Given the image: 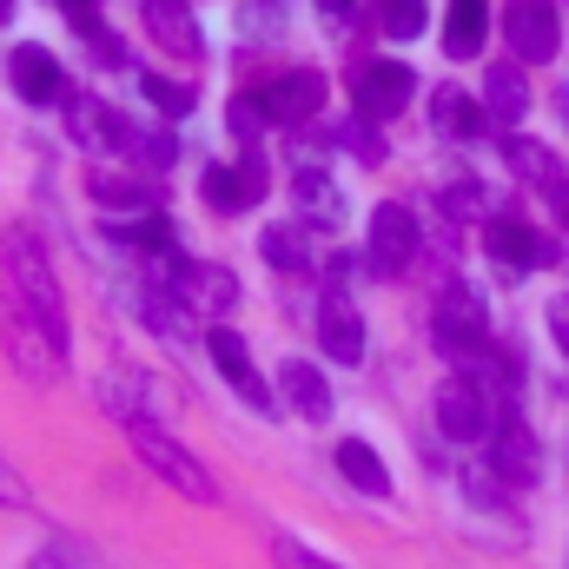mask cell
I'll use <instances>...</instances> for the list:
<instances>
[{"label": "cell", "mask_w": 569, "mask_h": 569, "mask_svg": "<svg viewBox=\"0 0 569 569\" xmlns=\"http://www.w3.org/2000/svg\"><path fill=\"white\" fill-rule=\"evenodd\" d=\"M0 351H7V365H13L27 385H53V378L67 371V345L47 331V318H40L13 284H0Z\"/></svg>", "instance_id": "6da1fadb"}, {"label": "cell", "mask_w": 569, "mask_h": 569, "mask_svg": "<svg viewBox=\"0 0 569 569\" xmlns=\"http://www.w3.org/2000/svg\"><path fill=\"white\" fill-rule=\"evenodd\" d=\"M0 259H7V284L47 318V331H53L60 345H73V331H67V298H60V279H53L47 252H40L27 232H7V239H0Z\"/></svg>", "instance_id": "7a4b0ae2"}, {"label": "cell", "mask_w": 569, "mask_h": 569, "mask_svg": "<svg viewBox=\"0 0 569 569\" xmlns=\"http://www.w3.org/2000/svg\"><path fill=\"white\" fill-rule=\"evenodd\" d=\"M133 450H140V463L159 477V483H172L186 503H219V483H212V470L172 437L166 425H133Z\"/></svg>", "instance_id": "3957f363"}, {"label": "cell", "mask_w": 569, "mask_h": 569, "mask_svg": "<svg viewBox=\"0 0 569 569\" xmlns=\"http://www.w3.org/2000/svg\"><path fill=\"white\" fill-rule=\"evenodd\" d=\"M430 331H437V351H443V358L470 365V358L490 345V311H483V298H477L470 284H443V291H437V311H430Z\"/></svg>", "instance_id": "277c9868"}, {"label": "cell", "mask_w": 569, "mask_h": 569, "mask_svg": "<svg viewBox=\"0 0 569 569\" xmlns=\"http://www.w3.org/2000/svg\"><path fill=\"white\" fill-rule=\"evenodd\" d=\"M159 279L166 291L186 305V311H212V318H226L232 305H239V279L226 272V266H199V259H159Z\"/></svg>", "instance_id": "5b68a950"}, {"label": "cell", "mask_w": 569, "mask_h": 569, "mask_svg": "<svg viewBox=\"0 0 569 569\" xmlns=\"http://www.w3.org/2000/svg\"><path fill=\"white\" fill-rule=\"evenodd\" d=\"M418 212L411 206H398V199H385L378 212H371V232H365V266L378 272V279H398L411 259H418Z\"/></svg>", "instance_id": "8992f818"}, {"label": "cell", "mask_w": 569, "mask_h": 569, "mask_svg": "<svg viewBox=\"0 0 569 569\" xmlns=\"http://www.w3.org/2000/svg\"><path fill=\"white\" fill-rule=\"evenodd\" d=\"M503 33H510V53L523 67H543L563 47V13H557V0H510L503 7Z\"/></svg>", "instance_id": "52a82bcc"}, {"label": "cell", "mask_w": 569, "mask_h": 569, "mask_svg": "<svg viewBox=\"0 0 569 569\" xmlns=\"http://www.w3.org/2000/svg\"><path fill=\"white\" fill-rule=\"evenodd\" d=\"M93 398H100V411L107 418H120V425H159L166 411H172V398H166V385L159 378H146V371H107L100 385H93Z\"/></svg>", "instance_id": "ba28073f"}, {"label": "cell", "mask_w": 569, "mask_h": 569, "mask_svg": "<svg viewBox=\"0 0 569 569\" xmlns=\"http://www.w3.org/2000/svg\"><path fill=\"white\" fill-rule=\"evenodd\" d=\"M411 87H418V73L405 60H365L351 73V100H358L365 120H398L411 107Z\"/></svg>", "instance_id": "9c48e42d"}, {"label": "cell", "mask_w": 569, "mask_h": 569, "mask_svg": "<svg viewBox=\"0 0 569 569\" xmlns=\"http://www.w3.org/2000/svg\"><path fill=\"white\" fill-rule=\"evenodd\" d=\"M318 345H325L331 365H365V351H371V338H365V311L351 305L345 284H325V298H318Z\"/></svg>", "instance_id": "30bf717a"}, {"label": "cell", "mask_w": 569, "mask_h": 569, "mask_svg": "<svg viewBox=\"0 0 569 569\" xmlns=\"http://www.w3.org/2000/svg\"><path fill=\"white\" fill-rule=\"evenodd\" d=\"M437 430H443L450 443H483V437L497 430L490 391H483L477 378H450V385L437 391Z\"/></svg>", "instance_id": "8fae6325"}, {"label": "cell", "mask_w": 569, "mask_h": 569, "mask_svg": "<svg viewBox=\"0 0 569 569\" xmlns=\"http://www.w3.org/2000/svg\"><path fill=\"white\" fill-rule=\"evenodd\" d=\"M266 159L259 152H246L239 166H226V159H212L206 166V179H199V199L212 206V212H252L259 199H266Z\"/></svg>", "instance_id": "7c38bea8"}, {"label": "cell", "mask_w": 569, "mask_h": 569, "mask_svg": "<svg viewBox=\"0 0 569 569\" xmlns=\"http://www.w3.org/2000/svg\"><path fill=\"white\" fill-rule=\"evenodd\" d=\"M7 80H13V93H20L27 107H60V100H67V67H60V53H47L40 40H20V47L7 53Z\"/></svg>", "instance_id": "4fadbf2b"}, {"label": "cell", "mask_w": 569, "mask_h": 569, "mask_svg": "<svg viewBox=\"0 0 569 569\" xmlns=\"http://www.w3.org/2000/svg\"><path fill=\"white\" fill-rule=\"evenodd\" d=\"M259 100H266V120H272V127H305V120L325 107V73H311V67L272 73V80L259 87Z\"/></svg>", "instance_id": "5bb4252c"}, {"label": "cell", "mask_w": 569, "mask_h": 569, "mask_svg": "<svg viewBox=\"0 0 569 569\" xmlns=\"http://www.w3.org/2000/svg\"><path fill=\"white\" fill-rule=\"evenodd\" d=\"M490 437H497V443H490V470H497L503 483H517V490H530V483H537V470H543V450H537V437H530V425L503 411Z\"/></svg>", "instance_id": "9a60e30c"}, {"label": "cell", "mask_w": 569, "mask_h": 569, "mask_svg": "<svg viewBox=\"0 0 569 569\" xmlns=\"http://www.w3.org/2000/svg\"><path fill=\"white\" fill-rule=\"evenodd\" d=\"M483 246H490V259H497L503 272H537V266L557 259V246H550L537 226H523V219H490V226H483Z\"/></svg>", "instance_id": "2e32d148"}, {"label": "cell", "mask_w": 569, "mask_h": 569, "mask_svg": "<svg viewBox=\"0 0 569 569\" xmlns=\"http://www.w3.org/2000/svg\"><path fill=\"white\" fill-rule=\"evenodd\" d=\"M206 351H212V365H219V378L252 405V411H272V391H266V378L252 371V351H246V338L239 331H226V325H212L206 331Z\"/></svg>", "instance_id": "e0dca14e"}, {"label": "cell", "mask_w": 569, "mask_h": 569, "mask_svg": "<svg viewBox=\"0 0 569 569\" xmlns=\"http://www.w3.org/2000/svg\"><path fill=\"white\" fill-rule=\"evenodd\" d=\"M60 107H67V133L80 146H113V152H127L133 120H127L120 107H107V100H93V93H67Z\"/></svg>", "instance_id": "ac0fdd59"}, {"label": "cell", "mask_w": 569, "mask_h": 569, "mask_svg": "<svg viewBox=\"0 0 569 569\" xmlns=\"http://www.w3.org/2000/svg\"><path fill=\"white\" fill-rule=\"evenodd\" d=\"M140 13H146L152 47H166V53H179V60H199V53H206V40H199L186 0H140Z\"/></svg>", "instance_id": "d6986e66"}, {"label": "cell", "mask_w": 569, "mask_h": 569, "mask_svg": "<svg viewBox=\"0 0 569 569\" xmlns=\"http://www.w3.org/2000/svg\"><path fill=\"white\" fill-rule=\"evenodd\" d=\"M430 127H437L443 140H483V133H490V113H483V100H470L463 87H437V93H430Z\"/></svg>", "instance_id": "ffe728a7"}, {"label": "cell", "mask_w": 569, "mask_h": 569, "mask_svg": "<svg viewBox=\"0 0 569 569\" xmlns=\"http://www.w3.org/2000/svg\"><path fill=\"white\" fill-rule=\"evenodd\" d=\"M503 159H510V172H517L523 186H537L543 199H550V192H557V186L569 179L563 159H557V152H550L543 140H523V133H510V140H503Z\"/></svg>", "instance_id": "44dd1931"}, {"label": "cell", "mask_w": 569, "mask_h": 569, "mask_svg": "<svg viewBox=\"0 0 569 569\" xmlns=\"http://www.w3.org/2000/svg\"><path fill=\"white\" fill-rule=\"evenodd\" d=\"M279 385H284V405H291L305 425H325V418H331V385H325V371H311L305 358H284Z\"/></svg>", "instance_id": "7402d4cb"}, {"label": "cell", "mask_w": 569, "mask_h": 569, "mask_svg": "<svg viewBox=\"0 0 569 569\" xmlns=\"http://www.w3.org/2000/svg\"><path fill=\"white\" fill-rule=\"evenodd\" d=\"M93 206H107V212H152L159 206V179H146V172H93Z\"/></svg>", "instance_id": "603a6c76"}, {"label": "cell", "mask_w": 569, "mask_h": 569, "mask_svg": "<svg viewBox=\"0 0 569 569\" xmlns=\"http://www.w3.org/2000/svg\"><path fill=\"white\" fill-rule=\"evenodd\" d=\"M483 113H490L497 127H517V120L530 113V80H523L517 67H490V73H483Z\"/></svg>", "instance_id": "cb8c5ba5"}, {"label": "cell", "mask_w": 569, "mask_h": 569, "mask_svg": "<svg viewBox=\"0 0 569 569\" xmlns=\"http://www.w3.org/2000/svg\"><path fill=\"white\" fill-rule=\"evenodd\" d=\"M338 477H345L351 490H365V497H391V470H385V457H378L365 437H345V443H338Z\"/></svg>", "instance_id": "d4e9b609"}, {"label": "cell", "mask_w": 569, "mask_h": 569, "mask_svg": "<svg viewBox=\"0 0 569 569\" xmlns=\"http://www.w3.org/2000/svg\"><path fill=\"white\" fill-rule=\"evenodd\" d=\"M483 33H490V7L483 0H450V13H443V53L470 60L483 47Z\"/></svg>", "instance_id": "484cf974"}, {"label": "cell", "mask_w": 569, "mask_h": 569, "mask_svg": "<svg viewBox=\"0 0 569 569\" xmlns=\"http://www.w3.org/2000/svg\"><path fill=\"white\" fill-rule=\"evenodd\" d=\"M120 246H133V252H152V259H172V219L166 212H152V219H120V226H107Z\"/></svg>", "instance_id": "4316f807"}, {"label": "cell", "mask_w": 569, "mask_h": 569, "mask_svg": "<svg viewBox=\"0 0 569 569\" xmlns=\"http://www.w3.org/2000/svg\"><path fill=\"white\" fill-rule=\"evenodd\" d=\"M259 252L279 266V272H311V239L298 226H266L259 232Z\"/></svg>", "instance_id": "83f0119b"}, {"label": "cell", "mask_w": 569, "mask_h": 569, "mask_svg": "<svg viewBox=\"0 0 569 569\" xmlns=\"http://www.w3.org/2000/svg\"><path fill=\"white\" fill-rule=\"evenodd\" d=\"M140 93L152 113H166V120H186L192 107H199V93L186 87V80H166V73H140Z\"/></svg>", "instance_id": "f1b7e54d"}, {"label": "cell", "mask_w": 569, "mask_h": 569, "mask_svg": "<svg viewBox=\"0 0 569 569\" xmlns=\"http://www.w3.org/2000/svg\"><path fill=\"white\" fill-rule=\"evenodd\" d=\"M298 206H305V212H318L325 226H338V219H345V199H338V186H331L325 172H311V166L298 172Z\"/></svg>", "instance_id": "f546056e"}, {"label": "cell", "mask_w": 569, "mask_h": 569, "mask_svg": "<svg viewBox=\"0 0 569 569\" xmlns=\"http://www.w3.org/2000/svg\"><path fill=\"white\" fill-rule=\"evenodd\" d=\"M127 152L140 159L146 172H166V166L179 159V140H172L166 127H133V133H127Z\"/></svg>", "instance_id": "4dcf8cb0"}, {"label": "cell", "mask_w": 569, "mask_h": 569, "mask_svg": "<svg viewBox=\"0 0 569 569\" xmlns=\"http://www.w3.org/2000/svg\"><path fill=\"white\" fill-rule=\"evenodd\" d=\"M437 206H443L450 219H483V212H490V192H483V186H470V179H457V186H443V192H437Z\"/></svg>", "instance_id": "1f68e13d"}, {"label": "cell", "mask_w": 569, "mask_h": 569, "mask_svg": "<svg viewBox=\"0 0 569 569\" xmlns=\"http://www.w3.org/2000/svg\"><path fill=\"white\" fill-rule=\"evenodd\" d=\"M425 27H430L425 0H385V33H391V40H418Z\"/></svg>", "instance_id": "d6a6232c"}, {"label": "cell", "mask_w": 569, "mask_h": 569, "mask_svg": "<svg viewBox=\"0 0 569 569\" xmlns=\"http://www.w3.org/2000/svg\"><path fill=\"white\" fill-rule=\"evenodd\" d=\"M226 120H232V133H239V140H259V133L272 127V120H266V100H259V93H232Z\"/></svg>", "instance_id": "836d02e7"}, {"label": "cell", "mask_w": 569, "mask_h": 569, "mask_svg": "<svg viewBox=\"0 0 569 569\" xmlns=\"http://www.w3.org/2000/svg\"><path fill=\"white\" fill-rule=\"evenodd\" d=\"M272 557H279V569H345V563H331V557H318V550H305V543H291V537L272 543Z\"/></svg>", "instance_id": "e575fe53"}, {"label": "cell", "mask_w": 569, "mask_h": 569, "mask_svg": "<svg viewBox=\"0 0 569 569\" xmlns=\"http://www.w3.org/2000/svg\"><path fill=\"white\" fill-rule=\"evenodd\" d=\"M0 510H27V483H20V470L0 457Z\"/></svg>", "instance_id": "d590c367"}, {"label": "cell", "mask_w": 569, "mask_h": 569, "mask_svg": "<svg viewBox=\"0 0 569 569\" xmlns=\"http://www.w3.org/2000/svg\"><path fill=\"white\" fill-rule=\"evenodd\" d=\"M345 146H351L358 159H371V166L385 159V140H378V133H365V127H351V133H345Z\"/></svg>", "instance_id": "8d00e7d4"}, {"label": "cell", "mask_w": 569, "mask_h": 569, "mask_svg": "<svg viewBox=\"0 0 569 569\" xmlns=\"http://www.w3.org/2000/svg\"><path fill=\"white\" fill-rule=\"evenodd\" d=\"M550 338H557V351L569 358V298H550Z\"/></svg>", "instance_id": "74e56055"}, {"label": "cell", "mask_w": 569, "mask_h": 569, "mask_svg": "<svg viewBox=\"0 0 569 569\" xmlns=\"http://www.w3.org/2000/svg\"><path fill=\"white\" fill-rule=\"evenodd\" d=\"M60 7L73 13V27H87V20H93V0H60Z\"/></svg>", "instance_id": "f35d334b"}, {"label": "cell", "mask_w": 569, "mask_h": 569, "mask_svg": "<svg viewBox=\"0 0 569 569\" xmlns=\"http://www.w3.org/2000/svg\"><path fill=\"white\" fill-rule=\"evenodd\" d=\"M550 206H557V219H563V226H569V179H563V186H557V192H550Z\"/></svg>", "instance_id": "ab89813d"}, {"label": "cell", "mask_w": 569, "mask_h": 569, "mask_svg": "<svg viewBox=\"0 0 569 569\" xmlns=\"http://www.w3.org/2000/svg\"><path fill=\"white\" fill-rule=\"evenodd\" d=\"M318 7H325V13H351V0H318Z\"/></svg>", "instance_id": "60d3db41"}, {"label": "cell", "mask_w": 569, "mask_h": 569, "mask_svg": "<svg viewBox=\"0 0 569 569\" xmlns=\"http://www.w3.org/2000/svg\"><path fill=\"white\" fill-rule=\"evenodd\" d=\"M0 20H13V0H0Z\"/></svg>", "instance_id": "b9f144b4"}]
</instances>
